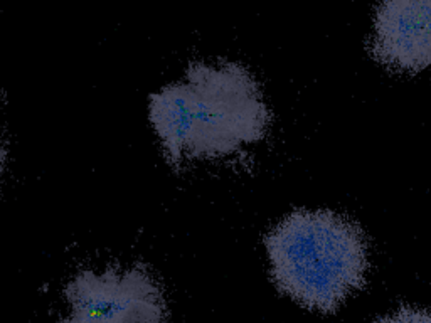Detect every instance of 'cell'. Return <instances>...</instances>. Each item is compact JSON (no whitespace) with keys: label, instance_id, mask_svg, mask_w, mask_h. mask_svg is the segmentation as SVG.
<instances>
[{"label":"cell","instance_id":"cell-1","mask_svg":"<svg viewBox=\"0 0 431 323\" xmlns=\"http://www.w3.org/2000/svg\"><path fill=\"white\" fill-rule=\"evenodd\" d=\"M148 114L172 165L231 155L259 142L271 120L259 84L236 62L192 64L182 83L150 96Z\"/></svg>","mask_w":431,"mask_h":323},{"label":"cell","instance_id":"cell-2","mask_svg":"<svg viewBox=\"0 0 431 323\" xmlns=\"http://www.w3.org/2000/svg\"><path fill=\"white\" fill-rule=\"evenodd\" d=\"M265 244L274 285L310 310L332 313L366 281V236L332 210H295Z\"/></svg>","mask_w":431,"mask_h":323},{"label":"cell","instance_id":"cell-3","mask_svg":"<svg viewBox=\"0 0 431 323\" xmlns=\"http://www.w3.org/2000/svg\"><path fill=\"white\" fill-rule=\"evenodd\" d=\"M69 317L64 323H163L160 288L140 268L84 269L66 285Z\"/></svg>","mask_w":431,"mask_h":323},{"label":"cell","instance_id":"cell-4","mask_svg":"<svg viewBox=\"0 0 431 323\" xmlns=\"http://www.w3.org/2000/svg\"><path fill=\"white\" fill-rule=\"evenodd\" d=\"M371 53L396 71L416 73L431 64V0H389L374 16Z\"/></svg>","mask_w":431,"mask_h":323},{"label":"cell","instance_id":"cell-5","mask_svg":"<svg viewBox=\"0 0 431 323\" xmlns=\"http://www.w3.org/2000/svg\"><path fill=\"white\" fill-rule=\"evenodd\" d=\"M374 323H431V311L423 308H399L392 315L379 318Z\"/></svg>","mask_w":431,"mask_h":323},{"label":"cell","instance_id":"cell-6","mask_svg":"<svg viewBox=\"0 0 431 323\" xmlns=\"http://www.w3.org/2000/svg\"><path fill=\"white\" fill-rule=\"evenodd\" d=\"M5 157H7L5 150H3V148H0V175H2L3 167H5Z\"/></svg>","mask_w":431,"mask_h":323}]
</instances>
